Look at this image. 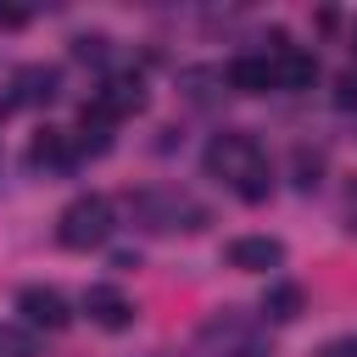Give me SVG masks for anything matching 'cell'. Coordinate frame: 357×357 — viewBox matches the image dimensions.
Returning <instances> with one entry per match:
<instances>
[{"label":"cell","instance_id":"1","mask_svg":"<svg viewBox=\"0 0 357 357\" xmlns=\"http://www.w3.org/2000/svg\"><path fill=\"white\" fill-rule=\"evenodd\" d=\"M112 234V201L106 195H78L61 218H56V240L67 245V251H89V245H100Z\"/></svg>","mask_w":357,"mask_h":357},{"label":"cell","instance_id":"2","mask_svg":"<svg viewBox=\"0 0 357 357\" xmlns=\"http://www.w3.org/2000/svg\"><path fill=\"white\" fill-rule=\"evenodd\" d=\"M139 218H145V229H184V234H195V229H206L212 223V212L201 206V201H184V195H134L128 201Z\"/></svg>","mask_w":357,"mask_h":357},{"label":"cell","instance_id":"3","mask_svg":"<svg viewBox=\"0 0 357 357\" xmlns=\"http://www.w3.org/2000/svg\"><path fill=\"white\" fill-rule=\"evenodd\" d=\"M251 162H262V151H257V139H251V134H240V128H223V134L206 145V167H212V173H223L229 184H234Z\"/></svg>","mask_w":357,"mask_h":357},{"label":"cell","instance_id":"4","mask_svg":"<svg viewBox=\"0 0 357 357\" xmlns=\"http://www.w3.org/2000/svg\"><path fill=\"white\" fill-rule=\"evenodd\" d=\"M229 268H245V273H268V268H279L284 262V245L273 240V234H240V240H229Z\"/></svg>","mask_w":357,"mask_h":357},{"label":"cell","instance_id":"5","mask_svg":"<svg viewBox=\"0 0 357 357\" xmlns=\"http://www.w3.org/2000/svg\"><path fill=\"white\" fill-rule=\"evenodd\" d=\"M17 312L28 318V324H39V329H67V301H61V290H45V284H28V290H17Z\"/></svg>","mask_w":357,"mask_h":357},{"label":"cell","instance_id":"6","mask_svg":"<svg viewBox=\"0 0 357 357\" xmlns=\"http://www.w3.org/2000/svg\"><path fill=\"white\" fill-rule=\"evenodd\" d=\"M84 312H89L100 329H128V324H134V301H128L117 284H89V290H84Z\"/></svg>","mask_w":357,"mask_h":357},{"label":"cell","instance_id":"7","mask_svg":"<svg viewBox=\"0 0 357 357\" xmlns=\"http://www.w3.org/2000/svg\"><path fill=\"white\" fill-rule=\"evenodd\" d=\"M56 95H61V73L56 67H22L11 78V100L17 106H50Z\"/></svg>","mask_w":357,"mask_h":357},{"label":"cell","instance_id":"8","mask_svg":"<svg viewBox=\"0 0 357 357\" xmlns=\"http://www.w3.org/2000/svg\"><path fill=\"white\" fill-rule=\"evenodd\" d=\"M223 84L234 95H262V89H273V61L268 56H234L223 67Z\"/></svg>","mask_w":357,"mask_h":357},{"label":"cell","instance_id":"9","mask_svg":"<svg viewBox=\"0 0 357 357\" xmlns=\"http://www.w3.org/2000/svg\"><path fill=\"white\" fill-rule=\"evenodd\" d=\"M312 84H318V56H307V50L273 56V89H312Z\"/></svg>","mask_w":357,"mask_h":357},{"label":"cell","instance_id":"10","mask_svg":"<svg viewBox=\"0 0 357 357\" xmlns=\"http://www.w3.org/2000/svg\"><path fill=\"white\" fill-rule=\"evenodd\" d=\"M28 167H73V139H67L61 128L33 134V145H28Z\"/></svg>","mask_w":357,"mask_h":357},{"label":"cell","instance_id":"11","mask_svg":"<svg viewBox=\"0 0 357 357\" xmlns=\"http://www.w3.org/2000/svg\"><path fill=\"white\" fill-rule=\"evenodd\" d=\"M268 190H273V167H268V156H262V162H251V167L234 178V195H240V201H251V206H257V201H268Z\"/></svg>","mask_w":357,"mask_h":357},{"label":"cell","instance_id":"12","mask_svg":"<svg viewBox=\"0 0 357 357\" xmlns=\"http://www.w3.org/2000/svg\"><path fill=\"white\" fill-rule=\"evenodd\" d=\"M262 312H268V318H279V324L301 318V290H296V284H273V290H268V301H262Z\"/></svg>","mask_w":357,"mask_h":357},{"label":"cell","instance_id":"13","mask_svg":"<svg viewBox=\"0 0 357 357\" xmlns=\"http://www.w3.org/2000/svg\"><path fill=\"white\" fill-rule=\"evenodd\" d=\"M318 173H324V156L301 145V151H296V184H301V190H312V184H318Z\"/></svg>","mask_w":357,"mask_h":357},{"label":"cell","instance_id":"14","mask_svg":"<svg viewBox=\"0 0 357 357\" xmlns=\"http://www.w3.org/2000/svg\"><path fill=\"white\" fill-rule=\"evenodd\" d=\"M106 45H112L106 33H78V39H73V56H78V61H106Z\"/></svg>","mask_w":357,"mask_h":357},{"label":"cell","instance_id":"15","mask_svg":"<svg viewBox=\"0 0 357 357\" xmlns=\"http://www.w3.org/2000/svg\"><path fill=\"white\" fill-rule=\"evenodd\" d=\"M0 357H39V346L17 329H0Z\"/></svg>","mask_w":357,"mask_h":357},{"label":"cell","instance_id":"16","mask_svg":"<svg viewBox=\"0 0 357 357\" xmlns=\"http://www.w3.org/2000/svg\"><path fill=\"white\" fill-rule=\"evenodd\" d=\"M335 100H340V106H357V73H340V84H335Z\"/></svg>","mask_w":357,"mask_h":357},{"label":"cell","instance_id":"17","mask_svg":"<svg viewBox=\"0 0 357 357\" xmlns=\"http://www.w3.org/2000/svg\"><path fill=\"white\" fill-rule=\"evenodd\" d=\"M28 22V11H17V6H0V28H22Z\"/></svg>","mask_w":357,"mask_h":357}]
</instances>
